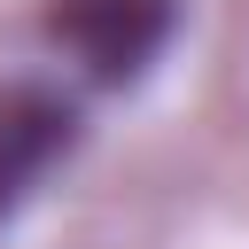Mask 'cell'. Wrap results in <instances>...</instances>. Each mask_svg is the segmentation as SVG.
Here are the masks:
<instances>
[{
    "mask_svg": "<svg viewBox=\"0 0 249 249\" xmlns=\"http://www.w3.org/2000/svg\"><path fill=\"white\" fill-rule=\"evenodd\" d=\"M179 31V0H47V39L101 86H132Z\"/></svg>",
    "mask_w": 249,
    "mask_h": 249,
    "instance_id": "6da1fadb",
    "label": "cell"
},
{
    "mask_svg": "<svg viewBox=\"0 0 249 249\" xmlns=\"http://www.w3.org/2000/svg\"><path fill=\"white\" fill-rule=\"evenodd\" d=\"M70 140H78V101L62 86H39V78H8L0 86V226L70 156Z\"/></svg>",
    "mask_w": 249,
    "mask_h": 249,
    "instance_id": "7a4b0ae2",
    "label": "cell"
}]
</instances>
